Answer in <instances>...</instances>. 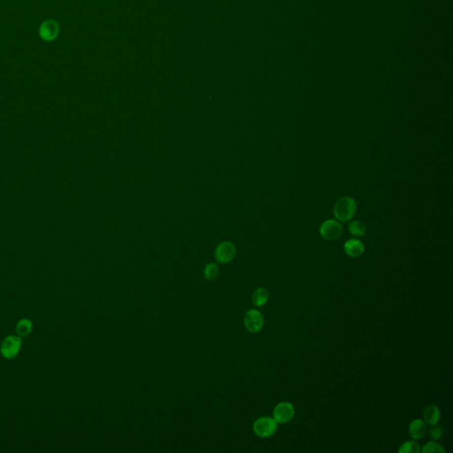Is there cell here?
<instances>
[{
  "instance_id": "1",
  "label": "cell",
  "mask_w": 453,
  "mask_h": 453,
  "mask_svg": "<svg viewBox=\"0 0 453 453\" xmlns=\"http://www.w3.org/2000/svg\"><path fill=\"white\" fill-rule=\"evenodd\" d=\"M355 200L349 197H343L337 200L334 207V214L340 221H347L352 219L356 212Z\"/></svg>"
},
{
  "instance_id": "2",
  "label": "cell",
  "mask_w": 453,
  "mask_h": 453,
  "mask_svg": "<svg viewBox=\"0 0 453 453\" xmlns=\"http://www.w3.org/2000/svg\"><path fill=\"white\" fill-rule=\"evenodd\" d=\"M22 344L21 336L14 334L7 335L0 344V353L5 360H13L21 352Z\"/></svg>"
},
{
  "instance_id": "3",
  "label": "cell",
  "mask_w": 453,
  "mask_h": 453,
  "mask_svg": "<svg viewBox=\"0 0 453 453\" xmlns=\"http://www.w3.org/2000/svg\"><path fill=\"white\" fill-rule=\"evenodd\" d=\"M277 430V423L273 418L260 417L253 423V431L261 438H268Z\"/></svg>"
},
{
  "instance_id": "4",
  "label": "cell",
  "mask_w": 453,
  "mask_h": 453,
  "mask_svg": "<svg viewBox=\"0 0 453 453\" xmlns=\"http://www.w3.org/2000/svg\"><path fill=\"white\" fill-rule=\"evenodd\" d=\"M243 323L246 330L251 333H258L263 329L264 318L261 312L255 309L247 311L243 317Z\"/></svg>"
},
{
  "instance_id": "5",
  "label": "cell",
  "mask_w": 453,
  "mask_h": 453,
  "mask_svg": "<svg viewBox=\"0 0 453 453\" xmlns=\"http://www.w3.org/2000/svg\"><path fill=\"white\" fill-rule=\"evenodd\" d=\"M295 415L294 406L289 402H281L273 409V416L277 423H287Z\"/></svg>"
},
{
  "instance_id": "6",
  "label": "cell",
  "mask_w": 453,
  "mask_h": 453,
  "mask_svg": "<svg viewBox=\"0 0 453 453\" xmlns=\"http://www.w3.org/2000/svg\"><path fill=\"white\" fill-rule=\"evenodd\" d=\"M320 232L321 237L324 239L328 241H333L341 236L343 232V227L336 220H326L325 222H323L321 225Z\"/></svg>"
},
{
  "instance_id": "7",
  "label": "cell",
  "mask_w": 453,
  "mask_h": 453,
  "mask_svg": "<svg viewBox=\"0 0 453 453\" xmlns=\"http://www.w3.org/2000/svg\"><path fill=\"white\" fill-rule=\"evenodd\" d=\"M59 24L53 20L43 22L39 29L40 35L45 41H53L59 35Z\"/></svg>"
},
{
  "instance_id": "8",
  "label": "cell",
  "mask_w": 453,
  "mask_h": 453,
  "mask_svg": "<svg viewBox=\"0 0 453 453\" xmlns=\"http://www.w3.org/2000/svg\"><path fill=\"white\" fill-rule=\"evenodd\" d=\"M236 255V249L232 243H221L216 249L215 257L220 263H229Z\"/></svg>"
},
{
  "instance_id": "9",
  "label": "cell",
  "mask_w": 453,
  "mask_h": 453,
  "mask_svg": "<svg viewBox=\"0 0 453 453\" xmlns=\"http://www.w3.org/2000/svg\"><path fill=\"white\" fill-rule=\"evenodd\" d=\"M343 248H344L345 253L352 258L361 257L365 251V246L363 242L357 239L349 240L344 243Z\"/></svg>"
},
{
  "instance_id": "10",
  "label": "cell",
  "mask_w": 453,
  "mask_h": 453,
  "mask_svg": "<svg viewBox=\"0 0 453 453\" xmlns=\"http://www.w3.org/2000/svg\"><path fill=\"white\" fill-rule=\"evenodd\" d=\"M409 435L414 440L422 439L427 433V426L422 420H414L410 424L408 428Z\"/></svg>"
},
{
  "instance_id": "11",
  "label": "cell",
  "mask_w": 453,
  "mask_h": 453,
  "mask_svg": "<svg viewBox=\"0 0 453 453\" xmlns=\"http://www.w3.org/2000/svg\"><path fill=\"white\" fill-rule=\"evenodd\" d=\"M440 410L436 405H429L424 410L423 418L425 420V423L430 426L436 425L440 420Z\"/></svg>"
},
{
  "instance_id": "12",
  "label": "cell",
  "mask_w": 453,
  "mask_h": 453,
  "mask_svg": "<svg viewBox=\"0 0 453 453\" xmlns=\"http://www.w3.org/2000/svg\"><path fill=\"white\" fill-rule=\"evenodd\" d=\"M33 330V322L28 318H22L16 324V332L21 337H25L30 334Z\"/></svg>"
},
{
  "instance_id": "13",
  "label": "cell",
  "mask_w": 453,
  "mask_h": 453,
  "mask_svg": "<svg viewBox=\"0 0 453 453\" xmlns=\"http://www.w3.org/2000/svg\"><path fill=\"white\" fill-rule=\"evenodd\" d=\"M269 301V292L265 288H258L252 295V303L256 306H263Z\"/></svg>"
},
{
  "instance_id": "14",
  "label": "cell",
  "mask_w": 453,
  "mask_h": 453,
  "mask_svg": "<svg viewBox=\"0 0 453 453\" xmlns=\"http://www.w3.org/2000/svg\"><path fill=\"white\" fill-rule=\"evenodd\" d=\"M349 230L354 237L361 238L365 235V226L359 220H354L349 224Z\"/></svg>"
},
{
  "instance_id": "15",
  "label": "cell",
  "mask_w": 453,
  "mask_h": 453,
  "mask_svg": "<svg viewBox=\"0 0 453 453\" xmlns=\"http://www.w3.org/2000/svg\"><path fill=\"white\" fill-rule=\"evenodd\" d=\"M422 452L421 446L416 442L408 441L401 445L398 450L399 453H419Z\"/></svg>"
},
{
  "instance_id": "16",
  "label": "cell",
  "mask_w": 453,
  "mask_h": 453,
  "mask_svg": "<svg viewBox=\"0 0 453 453\" xmlns=\"http://www.w3.org/2000/svg\"><path fill=\"white\" fill-rule=\"evenodd\" d=\"M219 267L217 265L214 264V263H211V264L207 265L205 269V277L207 280L209 281H212L214 280L216 278L218 277L219 275Z\"/></svg>"
},
{
  "instance_id": "17",
  "label": "cell",
  "mask_w": 453,
  "mask_h": 453,
  "mask_svg": "<svg viewBox=\"0 0 453 453\" xmlns=\"http://www.w3.org/2000/svg\"><path fill=\"white\" fill-rule=\"evenodd\" d=\"M422 452L423 453H445V450L442 445L436 442H429L423 446Z\"/></svg>"
},
{
  "instance_id": "18",
  "label": "cell",
  "mask_w": 453,
  "mask_h": 453,
  "mask_svg": "<svg viewBox=\"0 0 453 453\" xmlns=\"http://www.w3.org/2000/svg\"><path fill=\"white\" fill-rule=\"evenodd\" d=\"M429 436L434 440H437V439L440 438L441 436H443V429L440 427H437L436 425H434V427H432L431 429L429 430Z\"/></svg>"
}]
</instances>
